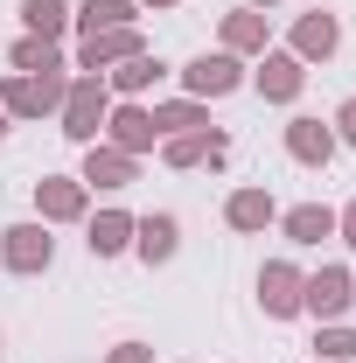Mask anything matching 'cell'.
<instances>
[{"instance_id":"cell-1","label":"cell","mask_w":356,"mask_h":363,"mask_svg":"<svg viewBox=\"0 0 356 363\" xmlns=\"http://www.w3.org/2000/svg\"><path fill=\"white\" fill-rule=\"evenodd\" d=\"M105 112H112V98H105V84H98V77H84V84L63 91V133H70V140H98Z\"/></svg>"},{"instance_id":"cell-2","label":"cell","mask_w":356,"mask_h":363,"mask_svg":"<svg viewBox=\"0 0 356 363\" xmlns=\"http://www.w3.org/2000/svg\"><path fill=\"white\" fill-rule=\"evenodd\" d=\"M350 301H356V286H350V272H343V266H321L314 279H301V308L321 315V321H335Z\"/></svg>"},{"instance_id":"cell-3","label":"cell","mask_w":356,"mask_h":363,"mask_svg":"<svg viewBox=\"0 0 356 363\" xmlns=\"http://www.w3.org/2000/svg\"><path fill=\"white\" fill-rule=\"evenodd\" d=\"M0 105H7V112H21V119H43L49 105H63V77H14Z\"/></svg>"},{"instance_id":"cell-4","label":"cell","mask_w":356,"mask_h":363,"mask_svg":"<svg viewBox=\"0 0 356 363\" xmlns=\"http://www.w3.org/2000/svg\"><path fill=\"white\" fill-rule=\"evenodd\" d=\"M182 77H189L196 98H223V91H238V56H230V49H223V56H196Z\"/></svg>"},{"instance_id":"cell-5","label":"cell","mask_w":356,"mask_h":363,"mask_svg":"<svg viewBox=\"0 0 356 363\" xmlns=\"http://www.w3.org/2000/svg\"><path fill=\"white\" fill-rule=\"evenodd\" d=\"M0 259L14 272H43L49 266V238H43V224H14L7 230V245H0Z\"/></svg>"},{"instance_id":"cell-6","label":"cell","mask_w":356,"mask_h":363,"mask_svg":"<svg viewBox=\"0 0 356 363\" xmlns=\"http://www.w3.org/2000/svg\"><path fill=\"white\" fill-rule=\"evenodd\" d=\"M126 56H140V28H98V35H84V70L126 63Z\"/></svg>"},{"instance_id":"cell-7","label":"cell","mask_w":356,"mask_h":363,"mask_svg":"<svg viewBox=\"0 0 356 363\" xmlns=\"http://www.w3.org/2000/svg\"><path fill=\"white\" fill-rule=\"evenodd\" d=\"M105 126H112V147H119V154H140V147H154V112H140V105H119V112H105Z\"/></svg>"},{"instance_id":"cell-8","label":"cell","mask_w":356,"mask_h":363,"mask_svg":"<svg viewBox=\"0 0 356 363\" xmlns=\"http://www.w3.org/2000/svg\"><path fill=\"white\" fill-rule=\"evenodd\" d=\"M287 154L308 161V168H321V161L335 154V133H328L321 119H294V126H287Z\"/></svg>"},{"instance_id":"cell-9","label":"cell","mask_w":356,"mask_h":363,"mask_svg":"<svg viewBox=\"0 0 356 363\" xmlns=\"http://www.w3.org/2000/svg\"><path fill=\"white\" fill-rule=\"evenodd\" d=\"M259 301H266V315H294V308H301V272L294 266H266L259 272Z\"/></svg>"},{"instance_id":"cell-10","label":"cell","mask_w":356,"mask_h":363,"mask_svg":"<svg viewBox=\"0 0 356 363\" xmlns=\"http://www.w3.org/2000/svg\"><path fill=\"white\" fill-rule=\"evenodd\" d=\"M84 182H91V189H126V182H133V154H119V147H91Z\"/></svg>"},{"instance_id":"cell-11","label":"cell","mask_w":356,"mask_h":363,"mask_svg":"<svg viewBox=\"0 0 356 363\" xmlns=\"http://www.w3.org/2000/svg\"><path fill=\"white\" fill-rule=\"evenodd\" d=\"M223 217H230L238 230H266L272 224V196H266V189H238V196L223 203Z\"/></svg>"},{"instance_id":"cell-12","label":"cell","mask_w":356,"mask_h":363,"mask_svg":"<svg viewBox=\"0 0 356 363\" xmlns=\"http://www.w3.org/2000/svg\"><path fill=\"white\" fill-rule=\"evenodd\" d=\"M133 245H140L147 266H161V259L175 252V217H140V224H133Z\"/></svg>"},{"instance_id":"cell-13","label":"cell","mask_w":356,"mask_h":363,"mask_svg":"<svg viewBox=\"0 0 356 363\" xmlns=\"http://www.w3.org/2000/svg\"><path fill=\"white\" fill-rule=\"evenodd\" d=\"M14 70H21V77H56V70H63V56H56V43L28 35V43H14Z\"/></svg>"},{"instance_id":"cell-14","label":"cell","mask_w":356,"mask_h":363,"mask_svg":"<svg viewBox=\"0 0 356 363\" xmlns=\"http://www.w3.org/2000/svg\"><path fill=\"white\" fill-rule=\"evenodd\" d=\"M259 91L266 98H294L301 91V56H266L259 63Z\"/></svg>"},{"instance_id":"cell-15","label":"cell","mask_w":356,"mask_h":363,"mask_svg":"<svg viewBox=\"0 0 356 363\" xmlns=\"http://www.w3.org/2000/svg\"><path fill=\"white\" fill-rule=\"evenodd\" d=\"M328 230H335V210H321V203H301V210L287 217V238H294V245H321Z\"/></svg>"},{"instance_id":"cell-16","label":"cell","mask_w":356,"mask_h":363,"mask_svg":"<svg viewBox=\"0 0 356 363\" xmlns=\"http://www.w3.org/2000/svg\"><path fill=\"white\" fill-rule=\"evenodd\" d=\"M335 49V14H308L294 28V56H328Z\"/></svg>"},{"instance_id":"cell-17","label":"cell","mask_w":356,"mask_h":363,"mask_svg":"<svg viewBox=\"0 0 356 363\" xmlns=\"http://www.w3.org/2000/svg\"><path fill=\"white\" fill-rule=\"evenodd\" d=\"M43 196V217H77L84 210V182H35Z\"/></svg>"},{"instance_id":"cell-18","label":"cell","mask_w":356,"mask_h":363,"mask_svg":"<svg viewBox=\"0 0 356 363\" xmlns=\"http://www.w3.org/2000/svg\"><path fill=\"white\" fill-rule=\"evenodd\" d=\"M98 28H133V0H84V35Z\"/></svg>"},{"instance_id":"cell-19","label":"cell","mask_w":356,"mask_h":363,"mask_svg":"<svg viewBox=\"0 0 356 363\" xmlns=\"http://www.w3.org/2000/svg\"><path fill=\"white\" fill-rule=\"evenodd\" d=\"M119 245H133V217H119V210H105V217L91 224V252L105 259V252H119Z\"/></svg>"},{"instance_id":"cell-20","label":"cell","mask_w":356,"mask_h":363,"mask_svg":"<svg viewBox=\"0 0 356 363\" xmlns=\"http://www.w3.org/2000/svg\"><path fill=\"white\" fill-rule=\"evenodd\" d=\"M21 21H28V28H35L43 43H56L70 14H63V0H21Z\"/></svg>"},{"instance_id":"cell-21","label":"cell","mask_w":356,"mask_h":363,"mask_svg":"<svg viewBox=\"0 0 356 363\" xmlns=\"http://www.w3.org/2000/svg\"><path fill=\"white\" fill-rule=\"evenodd\" d=\"M203 154L217 161V154H223V140H217V133H189V140H175V147H168V168H196Z\"/></svg>"},{"instance_id":"cell-22","label":"cell","mask_w":356,"mask_h":363,"mask_svg":"<svg viewBox=\"0 0 356 363\" xmlns=\"http://www.w3.org/2000/svg\"><path fill=\"white\" fill-rule=\"evenodd\" d=\"M223 43L230 49H266V21L259 14H223Z\"/></svg>"},{"instance_id":"cell-23","label":"cell","mask_w":356,"mask_h":363,"mask_svg":"<svg viewBox=\"0 0 356 363\" xmlns=\"http://www.w3.org/2000/svg\"><path fill=\"white\" fill-rule=\"evenodd\" d=\"M154 77H161V63H154L147 49H140V56H126V63L112 70V84H119V91H147V84H154Z\"/></svg>"},{"instance_id":"cell-24","label":"cell","mask_w":356,"mask_h":363,"mask_svg":"<svg viewBox=\"0 0 356 363\" xmlns=\"http://www.w3.org/2000/svg\"><path fill=\"white\" fill-rule=\"evenodd\" d=\"M182 126H203V105H196V98H182V105H161V112H154V133H182Z\"/></svg>"},{"instance_id":"cell-25","label":"cell","mask_w":356,"mask_h":363,"mask_svg":"<svg viewBox=\"0 0 356 363\" xmlns=\"http://www.w3.org/2000/svg\"><path fill=\"white\" fill-rule=\"evenodd\" d=\"M314 350H321L328 363H350V357H356V328H328V335H321Z\"/></svg>"},{"instance_id":"cell-26","label":"cell","mask_w":356,"mask_h":363,"mask_svg":"<svg viewBox=\"0 0 356 363\" xmlns=\"http://www.w3.org/2000/svg\"><path fill=\"white\" fill-rule=\"evenodd\" d=\"M112 363H147V350H140V342H119V350H112Z\"/></svg>"},{"instance_id":"cell-27","label":"cell","mask_w":356,"mask_h":363,"mask_svg":"<svg viewBox=\"0 0 356 363\" xmlns=\"http://www.w3.org/2000/svg\"><path fill=\"white\" fill-rule=\"evenodd\" d=\"M335 126H343V140H356V98L343 105V112H335Z\"/></svg>"},{"instance_id":"cell-28","label":"cell","mask_w":356,"mask_h":363,"mask_svg":"<svg viewBox=\"0 0 356 363\" xmlns=\"http://www.w3.org/2000/svg\"><path fill=\"white\" fill-rule=\"evenodd\" d=\"M335 230H343V238H350V245H356V203H350V210H343V217H335Z\"/></svg>"},{"instance_id":"cell-29","label":"cell","mask_w":356,"mask_h":363,"mask_svg":"<svg viewBox=\"0 0 356 363\" xmlns=\"http://www.w3.org/2000/svg\"><path fill=\"white\" fill-rule=\"evenodd\" d=\"M154 7H168V0H154Z\"/></svg>"},{"instance_id":"cell-30","label":"cell","mask_w":356,"mask_h":363,"mask_svg":"<svg viewBox=\"0 0 356 363\" xmlns=\"http://www.w3.org/2000/svg\"><path fill=\"white\" fill-rule=\"evenodd\" d=\"M0 112H7V105H0Z\"/></svg>"}]
</instances>
